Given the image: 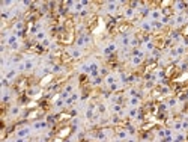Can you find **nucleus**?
<instances>
[{"instance_id":"obj_13","label":"nucleus","mask_w":188,"mask_h":142,"mask_svg":"<svg viewBox=\"0 0 188 142\" xmlns=\"http://www.w3.org/2000/svg\"><path fill=\"white\" fill-rule=\"evenodd\" d=\"M119 82V79H118V76L116 74H108V76H105L104 77V83L110 88L111 85H115V83H118Z\"/></svg>"},{"instance_id":"obj_21","label":"nucleus","mask_w":188,"mask_h":142,"mask_svg":"<svg viewBox=\"0 0 188 142\" xmlns=\"http://www.w3.org/2000/svg\"><path fill=\"white\" fill-rule=\"evenodd\" d=\"M78 100H80V94H78V92H72V94H71V97H69L68 100L65 101V105H68V106H71V105H75Z\"/></svg>"},{"instance_id":"obj_39","label":"nucleus","mask_w":188,"mask_h":142,"mask_svg":"<svg viewBox=\"0 0 188 142\" xmlns=\"http://www.w3.org/2000/svg\"><path fill=\"white\" fill-rule=\"evenodd\" d=\"M103 82H104V79L101 77V76H100V77H96V79H93V85H95V86H100Z\"/></svg>"},{"instance_id":"obj_44","label":"nucleus","mask_w":188,"mask_h":142,"mask_svg":"<svg viewBox=\"0 0 188 142\" xmlns=\"http://www.w3.org/2000/svg\"><path fill=\"white\" fill-rule=\"evenodd\" d=\"M15 142H29V139H24V138H17Z\"/></svg>"},{"instance_id":"obj_9","label":"nucleus","mask_w":188,"mask_h":142,"mask_svg":"<svg viewBox=\"0 0 188 142\" xmlns=\"http://www.w3.org/2000/svg\"><path fill=\"white\" fill-rule=\"evenodd\" d=\"M20 42V35H17V34H9V35L6 36V45L8 47H12L14 44H18Z\"/></svg>"},{"instance_id":"obj_11","label":"nucleus","mask_w":188,"mask_h":142,"mask_svg":"<svg viewBox=\"0 0 188 142\" xmlns=\"http://www.w3.org/2000/svg\"><path fill=\"white\" fill-rule=\"evenodd\" d=\"M173 21H175V26H184L188 21V17L185 14H176L173 17Z\"/></svg>"},{"instance_id":"obj_42","label":"nucleus","mask_w":188,"mask_h":142,"mask_svg":"<svg viewBox=\"0 0 188 142\" xmlns=\"http://www.w3.org/2000/svg\"><path fill=\"white\" fill-rule=\"evenodd\" d=\"M41 44H42V47H48V45H50V39H45V41H42Z\"/></svg>"},{"instance_id":"obj_3","label":"nucleus","mask_w":188,"mask_h":142,"mask_svg":"<svg viewBox=\"0 0 188 142\" xmlns=\"http://www.w3.org/2000/svg\"><path fill=\"white\" fill-rule=\"evenodd\" d=\"M66 53H68V56L71 59H80L83 56V50L78 49V47H75V45H72V47L66 49Z\"/></svg>"},{"instance_id":"obj_36","label":"nucleus","mask_w":188,"mask_h":142,"mask_svg":"<svg viewBox=\"0 0 188 142\" xmlns=\"http://www.w3.org/2000/svg\"><path fill=\"white\" fill-rule=\"evenodd\" d=\"M182 36H181V34L179 32H171L170 34V39H175V41H179Z\"/></svg>"},{"instance_id":"obj_29","label":"nucleus","mask_w":188,"mask_h":142,"mask_svg":"<svg viewBox=\"0 0 188 142\" xmlns=\"http://www.w3.org/2000/svg\"><path fill=\"white\" fill-rule=\"evenodd\" d=\"M163 27H164V24L161 21H152V32L154 30H161Z\"/></svg>"},{"instance_id":"obj_20","label":"nucleus","mask_w":188,"mask_h":142,"mask_svg":"<svg viewBox=\"0 0 188 142\" xmlns=\"http://www.w3.org/2000/svg\"><path fill=\"white\" fill-rule=\"evenodd\" d=\"M20 113H21V107L18 106V105H14V106L9 107V116L11 118H17Z\"/></svg>"},{"instance_id":"obj_25","label":"nucleus","mask_w":188,"mask_h":142,"mask_svg":"<svg viewBox=\"0 0 188 142\" xmlns=\"http://www.w3.org/2000/svg\"><path fill=\"white\" fill-rule=\"evenodd\" d=\"M39 94H41L39 86H32V88L27 89V95H29V97H38Z\"/></svg>"},{"instance_id":"obj_7","label":"nucleus","mask_w":188,"mask_h":142,"mask_svg":"<svg viewBox=\"0 0 188 142\" xmlns=\"http://www.w3.org/2000/svg\"><path fill=\"white\" fill-rule=\"evenodd\" d=\"M140 29H141L145 34H151V32H152V21L143 18V20L140 21Z\"/></svg>"},{"instance_id":"obj_15","label":"nucleus","mask_w":188,"mask_h":142,"mask_svg":"<svg viewBox=\"0 0 188 142\" xmlns=\"http://www.w3.org/2000/svg\"><path fill=\"white\" fill-rule=\"evenodd\" d=\"M140 49H141L145 53H152V52L155 50V42H154V41L145 42V44H141V45H140Z\"/></svg>"},{"instance_id":"obj_19","label":"nucleus","mask_w":188,"mask_h":142,"mask_svg":"<svg viewBox=\"0 0 188 142\" xmlns=\"http://www.w3.org/2000/svg\"><path fill=\"white\" fill-rule=\"evenodd\" d=\"M116 138H118L119 141H125V139L130 138V133L126 132V128H118V130H116Z\"/></svg>"},{"instance_id":"obj_2","label":"nucleus","mask_w":188,"mask_h":142,"mask_svg":"<svg viewBox=\"0 0 188 142\" xmlns=\"http://www.w3.org/2000/svg\"><path fill=\"white\" fill-rule=\"evenodd\" d=\"M120 5H123V3H120V2H108V3H105V12L108 15H115L120 9Z\"/></svg>"},{"instance_id":"obj_18","label":"nucleus","mask_w":188,"mask_h":142,"mask_svg":"<svg viewBox=\"0 0 188 142\" xmlns=\"http://www.w3.org/2000/svg\"><path fill=\"white\" fill-rule=\"evenodd\" d=\"M136 15H137L136 9H133V8H130V6L123 9V18H126V20H133Z\"/></svg>"},{"instance_id":"obj_41","label":"nucleus","mask_w":188,"mask_h":142,"mask_svg":"<svg viewBox=\"0 0 188 142\" xmlns=\"http://www.w3.org/2000/svg\"><path fill=\"white\" fill-rule=\"evenodd\" d=\"M182 132H188V121L182 120Z\"/></svg>"},{"instance_id":"obj_37","label":"nucleus","mask_w":188,"mask_h":142,"mask_svg":"<svg viewBox=\"0 0 188 142\" xmlns=\"http://www.w3.org/2000/svg\"><path fill=\"white\" fill-rule=\"evenodd\" d=\"M63 91H65V92H68V94H72V92H75V91H74V85H72V83L66 85V86L63 88Z\"/></svg>"},{"instance_id":"obj_34","label":"nucleus","mask_w":188,"mask_h":142,"mask_svg":"<svg viewBox=\"0 0 188 142\" xmlns=\"http://www.w3.org/2000/svg\"><path fill=\"white\" fill-rule=\"evenodd\" d=\"M126 132L130 133V136H134V135L137 133V130H136L134 125H126Z\"/></svg>"},{"instance_id":"obj_23","label":"nucleus","mask_w":188,"mask_h":142,"mask_svg":"<svg viewBox=\"0 0 188 142\" xmlns=\"http://www.w3.org/2000/svg\"><path fill=\"white\" fill-rule=\"evenodd\" d=\"M141 62H143V59H141V57L134 56V54H131V56H130V64H131L133 67H138Z\"/></svg>"},{"instance_id":"obj_17","label":"nucleus","mask_w":188,"mask_h":142,"mask_svg":"<svg viewBox=\"0 0 188 142\" xmlns=\"http://www.w3.org/2000/svg\"><path fill=\"white\" fill-rule=\"evenodd\" d=\"M140 103H141V98L140 97H128V100H126L128 107H138Z\"/></svg>"},{"instance_id":"obj_30","label":"nucleus","mask_w":188,"mask_h":142,"mask_svg":"<svg viewBox=\"0 0 188 142\" xmlns=\"http://www.w3.org/2000/svg\"><path fill=\"white\" fill-rule=\"evenodd\" d=\"M126 95L128 97H140V94H138V91L136 88H130L126 91Z\"/></svg>"},{"instance_id":"obj_43","label":"nucleus","mask_w":188,"mask_h":142,"mask_svg":"<svg viewBox=\"0 0 188 142\" xmlns=\"http://www.w3.org/2000/svg\"><path fill=\"white\" fill-rule=\"evenodd\" d=\"M60 70H62V68H60L59 65H54V67H53V71H54V73H59Z\"/></svg>"},{"instance_id":"obj_10","label":"nucleus","mask_w":188,"mask_h":142,"mask_svg":"<svg viewBox=\"0 0 188 142\" xmlns=\"http://www.w3.org/2000/svg\"><path fill=\"white\" fill-rule=\"evenodd\" d=\"M100 74H101L100 65H98L96 62H90V73H89V76H90L92 79H96V77H100Z\"/></svg>"},{"instance_id":"obj_45","label":"nucleus","mask_w":188,"mask_h":142,"mask_svg":"<svg viewBox=\"0 0 188 142\" xmlns=\"http://www.w3.org/2000/svg\"><path fill=\"white\" fill-rule=\"evenodd\" d=\"M101 74H104V76H108V74H107V68H101Z\"/></svg>"},{"instance_id":"obj_14","label":"nucleus","mask_w":188,"mask_h":142,"mask_svg":"<svg viewBox=\"0 0 188 142\" xmlns=\"http://www.w3.org/2000/svg\"><path fill=\"white\" fill-rule=\"evenodd\" d=\"M17 76H18L17 68H9V70L5 71V76H3V77H6L9 82H12V80H15V79H17Z\"/></svg>"},{"instance_id":"obj_12","label":"nucleus","mask_w":188,"mask_h":142,"mask_svg":"<svg viewBox=\"0 0 188 142\" xmlns=\"http://www.w3.org/2000/svg\"><path fill=\"white\" fill-rule=\"evenodd\" d=\"M173 9L176 11V14H185V11H187V3H184V2H175V3H173Z\"/></svg>"},{"instance_id":"obj_6","label":"nucleus","mask_w":188,"mask_h":142,"mask_svg":"<svg viewBox=\"0 0 188 142\" xmlns=\"http://www.w3.org/2000/svg\"><path fill=\"white\" fill-rule=\"evenodd\" d=\"M161 18H163V12H161V9H160V8H154V9H151L148 20H151V21H160Z\"/></svg>"},{"instance_id":"obj_24","label":"nucleus","mask_w":188,"mask_h":142,"mask_svg":"<svg viewBox=\"0 0 188 142\" xmlns=\"http://www.w3.org/2000/svg\"><path fill=\"white\" fill-rule=\"evenodd\" d=\"M35 39H36L38 42L45 41V39H47V32H45V30H39V32H36V34H35Z\"/></svg>"},{"instance_id":"obj_32","label":"nucleus","mask_w":188,"mask_h":142,"mask_svg":"<svg viewBox=\"0 0 188 142\" xmlns=\"http://www.w3.org/2000/svg\"><path fill=\"white\" fill-rule=\"evenodd\" d=\"M170 92H171V89L169 86H161L160 88V94H163V95H169Z\"/></svg>"},{"instance_id":"obj_46","label":"nucleus","mask_w":188,"mask_h":142,"mask_svg":"<svg viewBox=\"0 0 188 142\" xmlns=\"http://www.w3.org/2000/svg\"><path fill=\"white\" fill-rule=\"evenodd\" d=\"M182 120H185V121H188V112H187V113H185V115H184V118H182Z\"/></svg>"},{"instance_id":"obj_38","label":"nucleus","mask_w":188,"mask_h":142,"mask_svg":"<svg viewBox=\"0 0 188 142\" xmlns=\"http://www.w3.org/2000/svg\"><path fill=\"white\" fill-rule=\"evenodd\" d=\"M120 121H122V120H120L119 115H113V118L110 120V123H111V124H119Z\"/></svg>"},{"instance_id":"obj_27","label":"nucleus","mask_w":188,"mask_h":142,"mask_svg":"<svg viewBox=\"0 0 188 142\" xmlns=\"http://www.w3.org/2000/svg\"><path fill=\"white\" fill-rule=\"evenodd\" d=\"M175 52H176V54L181 57L182 54H185V52H187V47H185V45H182V44H179V45H176V47H175Z\"/></svg>"},{"instance_id":"obj_22","label":"nucleus","mask_w":188,"mask_h":142,"mask_svg":"<svg viewBox=\"0 0 188 142\" xmlns=\"http://www.w3.org/2000/svg\"><path fill=\"white\" fill-rule=\"evenodd\" d=\"M170 128L171 130H175L176 133H178V132H182V120H178V121L170 123Z\"/></svg>"},{"instance_id":"obj_5","label":"nucleus","mask_w":188,"mask_h":142,"mask_svg":"<svg viewBox=\"0 0 188 142\" xmlns=\"http://www.w3.org/2000/svg\"><path fill=\"white\" fill-rule=\"evenodd\" d=\"M32 127H20L17 130V133H15V136L17 138H24V139H27L30 135H32Z\"/></svg>"},{"instance_id":"obj_40","label":"nucleus","mask_w":188,"mask_h":142,"mask_svg":"<svg viewBox=\"0 0 188 142\" xmlns=\"http://www.w3.org/2000/svg\"><path fill=\"white\" fill-rule=\"evenodd\" d=\"M178 100H179V101H185V100H188V92H184L182 95H179Z\"/></svg>"},{"instance_id":"obj_35","label":"nucleus","mask_w":188,"mask_h":142,"mask_svg":"<svg viewBox=\"0 0 188 142\" xmlns=\"http://www.w3.org/2000/svg\"><path fill=\"white\" fill-rule=\"evenodd\" d=\"M156 136H158L160 139H164V138H166V132H164V128H158V130H156Z\"/></svg>"},{"instance_id":"obj_33","label":"nucleus","mask_w":188,"mask_h":142,"mask_svg":"<svg viewBox=\"0 0 188 142\" xmlns=\"http://www.w3.org/2000/svg\"><path fill=\"white\" fill-rule=\"evenodd\" d=\"M105 112H107L105 105H98V106H96V113H101V115H103V113H105Z\"/></svg>"},{"instance_id":"obj_28","label":"nucleus","mask_w":188,"mask_h":142,"mask_svg":"<svg viewBox=\"0 0 188 142\" xmlns=\"http://www.w3.org/2000/svg\"><path fill=\"white\" fill-rule=\"evenodd\" d=\"M185 141H187V136L182 132H178L176 136H175V139H173V142H185Z\"/></svg>"},{"instance_id":"obj_8","label":"nucleus","mask_w":188,"mask_h":142,"mask_svg":"<svg viewBox=\"0 0 188 142\" xmlns=\"http://www.w3.org/2000/svg\"><path fill=\"white\" fill-rule=\"evenodd\" d=\"M118 42H110V44H107L105 47H104V50H103V53L105 54V56H110V54H113L116 50H118Z\"/></svg>"},{"instance_id":"obj_26","label":"nucleus","mask_w":188,"mask_h":142,"mask_svg":"<svg viewBox=\"0 0 188 142\" xmlns=\"http://www.w3.org/2000/svg\"><path fill=\"white\" fill-rule=\"evenodd\" d=\"M35 62L32 61V59H26L24 61V71H33L35 70Z\"/></svg>"},{"instance_id":"obj_4","label":"nucleus","mask_w":188,"mask_h":142,"mask_svg":"<svg viewBox=\"0 0 188 142\" xmlns=\"http://www.w3.org/2000/svg\"><path fill=\"white\" fill-rule=\"evenodd\" d=\"M32 130L35 132H42V130H45L47 127H48V121H44V120H36L32 123Z\"/></svg>"},{"instance_id":"obj_31","label":"nucleus","mask_w":188,"mask_h":142,"mask_svg":"<svg viewBox=\"0 0 188 142\" xmlns=\"http://www.w3.org/2000/svg\"><path fill=\"white\" fill-rule=\"evenodd\" d=\"M178 103H179V100H178V98H169V101H167V107H170V109H175Z\"/></svg>"},{"instance_id":"obj_16","label":"nucleus","mask_w":188,"mask_h":142,"mask_svg":"<svg viewBox=\"0 0 188 142\" xmlns=\"http://www.w3.org/2000/svg\"><path fill=\"white\" fill-rule=\"evenodd\" d=\"M126 116L130 120H137L138 118V107H126Z\"/></svg>"},{"instance_id":"obj_1","label":"nucleus","mask_w":188,"mask_h":142,"mask_svg":"<svg viewBox=\"0 0 188 142\" xmlns=\"http://www.w3.org/2000/svg\"><path fill=\"white\" fill-rule=\"evenodd\" d=\"M90 44H92V38H90L89 34H81V35L75 39V42H74V45L78 47V49H81V50H83V47H87Z\"/></svg>"}]
</instances>
